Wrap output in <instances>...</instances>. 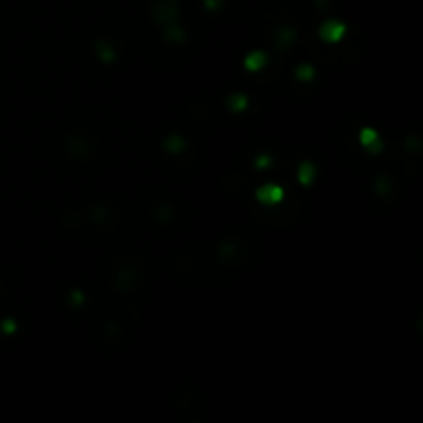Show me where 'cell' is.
Returning <instances> with one entry per match:
<instances>
[{
	"instance_id": "1",
	"label": "cell",
	"mask_w": 423,
	"mask_h": 423,
	"mask_svg": "<svg viewBox=\"0 0 423 423\" xmlns=\"http://www.w3.org/2000/svg\"><path fill=\"white\" fill-rule=\"evenodd\" d=\"M345 29H347L345 23H341V21H335V19H330V21H326V23L320 25L318 35H320V39L326 41V43H337V41H341V37L345 35Z\"/></svg>"
},
{
	"instance_id": "2",
	"label": "cell",
	"mask_w": 423,
	"mask_h": 423,
	"mask_svg": "<svg viewBox=\"0 0 423 423\" xmlns=\"http://www.w3.org/2000/svg\"><path fill=\"white\" fill-rule=\"evenodd\" d=\"M153 19L159 21V23H169L171 19H175L177 15V5L175 0H157L153 7H151Z\"/></svg>"
},
{
	"instance_id": "3",
	"label": "cell",
	"mask_w": 423,
	"mask_h": 423,
	"mask_svg": "<svg viewBox=\"0 0 423 423\" xmlns=\"http://www.w3.org/2000/svg\"><path fill=\"white\" fill-rule=\"evenodd\" d=\"M283 196H285V192L277 184H264L256 190V198L262 205H275V203H279V200H283Z\"/></svg>"
},
{
	"instance_id": "4",
	"label": "cell",
	"mask_w": 423,
	"mask_h": 423,
	"mask_svg": "<svg viewBox=\"0 0 423 423\" xmlns=\"http://www.w3.org/2000/svg\"><path fill=\"white\" fill-rule=\"evenodd\" d=\"M359 143L368 149V153L372 155H378V153H382L384 149V143L380 141V137H378V132L374 128H364L359 132Z\"/></svg>"
},
{
	"instance_id": "5",
	"label": "cell",
	"mask_w": 423,
	"mask_h": 423,
	"mask_svg": "<svg viewBox=\"0 0 423 423\" xmlns=\"http://www.w3.org/2000/svg\"><path fill=\"white\" fill-rule=\"evenodd\" d=\"M266 64V54L264 52H250L246 58H244V69L250 71V73H258L262 66Z\"/></svg>"
},
{
	"instance_id": "6",
	"label": "cell",
	"mask_w": 423,
	"mask_h": 423,
	"mask_svg": "<svg viewBox=\"0 0 423 423\" xmlns=\"http://www.w3.org/2000/svg\"><path fill=\"white\" fill-rule=\"evenodd\" d=\"M161 147H163L167 153L177 155V153H182V151L186 149V141H184L180 135H169V137H165V139H163Z\"/></svg>"
},
{
	"instance_id": "7",
	"label": "cell",
	"mask_w": 423,
	"mask_h": 423,
	"mask_svg": "<svg viewBox=\"0 0 423 423\" xmlns=\"http://www.w3.org/2000/svg\"><path fill=\"white\" fill-rule=\"evenodd\" d=\"M314 177H316V167H314V163H310V161L299 163V167H297V180H299L304 186H310L312 182H314Z\"/></svg>"
},
{
	"instance_id": "8",
	"label": "cell",
	"mask_w": 423,
	"mask_h": 423,
	"mask_svg": "<svg viewBox=\"0 0 423 423\" xmlns=\"http://www.w3.org/2000/svg\"><path fill=\"white\" fill-rule=\"evenodd\" d=\"M227 105H229L231 112L239 114V112H244V109L248 107V97L244 93H233V95L227 97Z\"/></svg>"
},
{
	"instance_id": "9",
	"label": "cell",
	"mask_w": 423,
	"mask_h": 423,
	"mask_svg": "<svg viewBox=\"0 0 423 423\" xmlns=\"http://www.w3.org/2000/svg\"><path fill=\"white\" fill-rule=\"evenodd\" d=\"M165 39L171 41V43H184L186 41V33H184L182 27H177L173 23H167V27H165Z\"/></svg>"
},
{
	"instance_id": "10",
	"label": "cell",
	"mask_w": 423,
	"mask_h": 423,
	"mask_svg": "<svg viewBox=\"0 0 423 423\" xmlns=\"http://www.w3.org/2000/svg\"><path fill=\"white\" fill-rule=\"evenodd\" d=\"M95 48H97L99 60H103V62H114V50H112V46H109V43H105V41H97V43H95Z\"/></svg>"
},
{
	"instance_id": "11",
	"label": "cell",
	"mask_w": 423,
	"mask_h": 423,
	"mask_svg": "<svg viewBox=\"0 0 423 423\" xmlns=\"http://www.w3.org/2000/svg\"><path fill=\"white\" fill-rule=\"evenodd\" d=\"M295 77H297L299 81H312V79L316 77L314 66H310V64H299L297 69H295Z\"/></svg>"
},
{
	"instance_id": "12",
	"label": "cell",
	"mask_w": 423,
	"mask_h": 423,
	"mask_svg": "<svg viewBox=\"0 0 423 423\" xmlns=\"http://www.w3.org/2000/svg\"><path fill=\"white\" fill-rule=\"evenodd\" d=\"M293 37H295V33H293V29H289V27H285V29H281V33H279V48L281 50H285L289 43L293 41Z\"/></svg>"
},
{
	"instance_id": "13",
	"label": "cell",
	"mask_w": 423,
	"mask_h": 423,
	"mask_svg": "<svg viewBox=\"0 0 423 423\" xmlns=\"http://www.w3.org/2000/svg\"><path fill=\"white\" fill-rule=\"evenodd\" d=\"M254 163H256V167H258V169H264V167H269L273 161H271V155H266V153H264V155H258Z\"/></svg>"
},
{
	"instance_id": "14",
	"label": "cell",
	"mask_w": 423,
	"mask_h": 423,
	"mask_svg": "<svg viewBox=\"0 0 423 423\" xmlns=\"http://www.w3.org/2000/svg\"><path fill=\"white\" fill-rule=\"evenodd\" d=\"M221 3H223V0H205V7H207L209 11H217V9L221 7Z\"/></svg>"
},
{
	"instance_id": "15",
	"label": "cell",
	"mask_w": 423,
	"mask_h": 423,
	"mask_svg": "<svg viewBox=\"0 0 423 423\" xmlns=\"http://www.w3.org/2000/svg\"><path fill=\"white\" fill-rule=\"evenodd\" d=\"M15 328H17V324H15V320H9V318H7V320L3 322V330H5V332H13Z\"/></svg>"
},
{
	"instance_id": "16",
	"label": "cell",
	"mask_w": 423,
	"mask_h": 423,
	"mask_svg": "<svg viewBox=\"0 0 423 423\" xmlns=\"http://www.w3.org/2000/svg\"><path fill=\"white\" fill-rule=\"evenodd\" d=\"M71 299H73V301H75L77 306H81V304H83V293H81V291H73Z\"/></svg>"
}]
</instances>
